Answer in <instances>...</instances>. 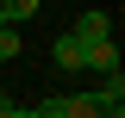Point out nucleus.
Here are the masks:
<instances>
[{"label":"nucleus","mask_w":125,"mask_h":118,"mask_svg":"<svg viewBox=\"0 0 125 118\" xmlns=\"http://www.w3.org/2000/svg\"><path fill=\"white\" fill-rule=\"evenodd\" d=\"M88 112H94V93H56L38 106V118H88Z\"/></svg>","instance_id":"obj_1"},{"label":"nucleus","mask_w":125,"mask_h":118,"mask_svg":"<svg viewBox=\"0 0 125 118\" xmlns=\"http://www.w3.org/2000/svg\"><path fill=\"white\" fill-rule=\"evenodd\" d=\"M94 112H100V118H119V112H125V81H119V68L94 87Z\"/></svg>","instance_id":"obj_2"},{"label":"nucleus","mask_w":125,"mask_h":118,"mask_svg":"<svg viewBox=\"0 0 125 118\" xmlns=\"http://www.w3.org/2000/svg\"><path fill=\"white\" fill-rule=\"evenodd\" d=\"M75 37H81V44H100V37H113V19H106V13H94V6H88V13L75 19Z\"/></svg>","instance_id":"obj_4"},{"label":"nucleus","mask_w":125,"mask_h":118,"mask_svg":"<svg viewBox=\"0 0 125 118\" xmlns=\"http://www.w3.org/2000/svg\"><path fill=\"white\" fill-rule=\"evenodd\" d=\"M50 56H56V68H88V44H81L75 31H56V44H50Z\"/></svg>","instance_id":"obj_3"},{"label":"nucleus","mask_w":125,"mask_h":118,"mask_svg":"<svg viewBox=\"0 0 125 118\" xmlns=\"http://www.w3.org/2000/svg\"><path fill=\"white\" fill-rule=\"evenodd\" d=\"M0 19H6V13H0Z\"/></svg>","instance_id":"obj_8"},{"label":"nucleus","mask_w":125,"mask_h":118,"mask_svg":"<svg viewBox=\"0 0 125 118\" xmlns=\"http://www.w3.org/2000/svg\"><path fill=\"white\" fill-rule=\"evenodd\" d=\"M6 56H19V25L0 19V62H6Z\"/></svg>","instance_id":"obj_6"},{"label":"nucleus","mask_w":125,"mask_h":118,"mask_svg":"<svg viewBox=\"0 0 125 118\" xmlns=\"http://www.w3.org/2000/svg\"><path fill=\"white\" fill-rule=\"evenodd\" d=\"M0 118H19V100H13V93H0Z\"/></svg>","instance_id":"obj_7"},{"label":"nucleus","mask_w":125,"mask_h":118,"mask_svg":"<svg viewBox=\"0 0 125 118\" xmlns=\"http://www.w3.org/2000/svg\"><path fill=\"white\" fill-rule=\"evenodd\" d=\"M88 68H100V75H113V68H119V50H113V37L88 44Z\"/></svg>","instance_id":"obj_5"}]
</instances>
